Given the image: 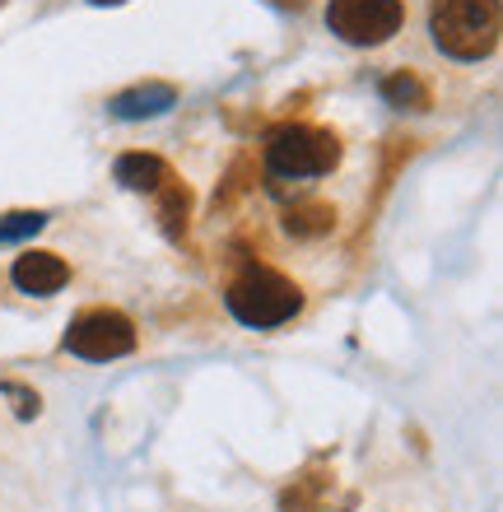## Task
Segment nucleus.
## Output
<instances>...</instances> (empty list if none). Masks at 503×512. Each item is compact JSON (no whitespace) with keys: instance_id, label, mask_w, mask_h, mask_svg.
<instances>
[{"instance_id":"12","label":"nucleus","mask_w":503,"mask_h":512,"mask_svg":"<svg viewBox=\"0 0 503 512\" xmlns=\"http://www.w3.org/2000/svg\"><path fill=\"white\" fill-rule=\"evenodd\" d=\"M38 229H42V215H28V210H19V215H5V219H0V243L24 238V233H38Z\"/></svg>"},{"instance_id":"8","label":"nucleus","mask_w":503,"mask_h":512,"mask_svg":"<svg viewBox=\"0 0 503 512\" xmlns=\"http://www.w3.org/2000/svg\"><path fill=\"white\" fill-rule=\"evenodd\" d=\"M168 168L164 159H154V154H122L117 159V182H122L126 191H159L168 182Z\"/></svg>"},{"instance_id":"9","label":"nucleus","mask_w":503,"mask_h":512,"mask_svg":"<svg viewBox=\"0 0 503 512\" xmlns=\"http://www.w3.org/2000/svg\"><path fill=\"white\" fill-rule=\"evenodd\" d=\"M285 229L294 238H322V233L336 229V205L327 201H299L285 210Z\"/></svg>"},{"instance_id":"1","label":"nucleus","mask_w":503,"mask_h":512,"mask_svg":"<svg viewBox=\"0 0 503 512\" xmlns=\"http://www.w3.org/2000/svg\"><path fill=\"white\" fill-rule=\"evenodd\" d=\"M499 28V0H434V14H429L438 52L452 61H485L499 47Z\"/></svg>"},{"instance_id":"3","label":"nucleus","mask_w":503,"mask_h":512,"mask_svg":"<svg viewBox=\"0 0 503 512\" xmlns=\"http://www.w3.org/2000/svg\"><path fill=\"white\" fill-rule=\"evenodd\" d=\"M224 303H229V312L243 326H252V331H271V326H285L289 317H299L303 289L289 280V275H280V270L252 266L229 284Z\"/></svg>"},{"instance_id":"13","label":"nucleus","mask_w":503,"mask_h":512,"mask_svg":"<svg viewBox=\"0 0 503 512\" xmlns=\"http://www.w3.org/2000/svg\"><path fill=\"white\" fill-rule=\"evenodd\" d=\"M5 396H10V401H14V410H19V419L38 415V396H33V391H24V387H14V382H5Z\"/></svg>"},{"instance_id":"14","label":"nucleus","mask_w":503,"mask_h":512,"mask_svg":"<svg viewBox=\"0 0 503 512\" xmlns=\"http://www.w3.org/2000/svg\"><path fill=\"white\" fill-rule=\"evenodd\" d=\"M94 5H122V0H94Z\"/></svg>"},{"instance_id":"5","label":"nucleus","mask_w":503,"mask_h":512,"mask_svg":"<svg viewBox=\"0 0 503 512\" xmlns=\"http://www.w3.org/2000/svg\"><path fill=\"white\" fill-rule=\"evenodd\" d=\"M66 350L89 359V364H108V359H122V354L136 350V326H131V317L112 308H89L70 322Z\"/></svg>"},{"instance_id":"11","label":"nucleus","mask_w":503,"mask_h":512,"mask_svg":"<svg viewBox=\"0 0 503 512\" xmlns=\"http://www.w3.org/2000/svg\"><path fill=\"white\" fill-rule=\"evenodd\" d=\"M159 219H164V229L168 233H182L187 229V205H191V196H187V187L177 182V177H168L164 187H159Z\"/></svg>"},{"instance_id":"2","label":"nucleus","mask_w":503,"mask_h":512,"mask_svg":"<svg viewBox=\"0 0 503 512\" xmlns=\"http://www.w3.org/2000/svg\"><path fill=\"white\" fill-rule=\"evenodd\" d=\"M336 163H340V140L331 131L289 122L266 135V173L275 177L271 182L275 191H285L289 182H303V177L331 173Z\"/></svg>"},{"instance_id":"7","label":"nucleus","mask_w":503,"mask_h":512,"mask_svg":"<svg viewBox=\"0 0 503 512\" xmlns=\"http://www.w3.org/2000/svg\"><path fill=\"white\" fill-rule=\"evenodd\" d=\"M177 103V89L173 84H136V89H126V94H117L108 103L112 117H122V122H140V117H159V112H168Z\"/></svg>"},{"instance_id":"6","label":"nucleus","mask_w":503,"mask_h":512,"mask_svg":"<svg viewBox=\"0 0 503 512\" xmlns=\"http://www.w3.org/2000/svg\"><path fill=\"white\" fill-rule=\"evenodd\" d=\"M10 280H14V289H19V294L47 298V294H56V289L70 280V266L56 252H24V256H14Z\"/></svg>"},{"instance_id":"15","label":"nucleus","mask_w":503,"mask_h":512,"mask_svg":"<svg viewBox=\"0 0 503 512\" xmlns=\"http://www.w3.org/2000/svg\"><path fill=\"white\" fill-rule=\"evenodd\" d=\"M0 5H5V0H0Z\"/></svg>"},{"instance_id":"10","label":"nucleus","mask_w":503,"mask_h":512,"mask_svg":"<svg viewBox=\"0 0 503 512\" xmlns=\"http://www.w3.org/2000/svg\"><path fill=\"white\" fill-rule=\"evenodd\" d=\"M382 98L392 103V108H410V112H424L429 108V89H424L410 70H396L392 80H382Z\"/></svg>"},{"instance_id":"4","label":"nucleus","mask_w":503,"mask_h":512,"mask_svg":"<svg viewBox=\"0 0 503 512\" xmlns=\"http://www.w3.org/2000/svg\"><path fill=\"white\" fill-rule=\"evenodd\" d=\"M406 19L401 0H331L327 24L340 42L350 47H382Z\"/></svg>"}]
</instances>
